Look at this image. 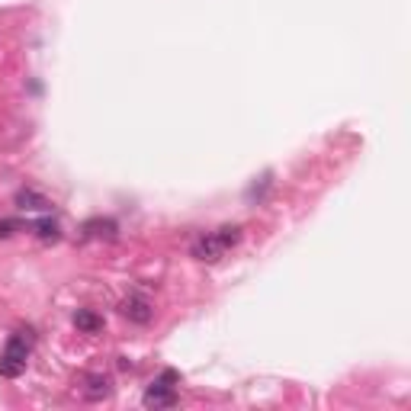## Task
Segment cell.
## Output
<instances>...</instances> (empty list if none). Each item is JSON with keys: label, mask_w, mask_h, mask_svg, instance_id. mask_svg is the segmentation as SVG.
I'll use <instances>...</instances> for the list:
<instances>
[{"label": "cell", "mask_w": 411, "mask_h": 411, "mask_svg": "<svg viewBox=\"0 0 411 411\" xmlns=\"http://www.w3.org/2000/svg\"><path fill=\"white\" fill-rule=\"evenodd\" d=\"M177 383H180V373H177V369H164V373L145 389V395H142L145 408H173V405H177V389H173V386Z\"/></svg>", "instance_id": "obj_1"}, {"label": "cell", "mask_w": 411, "mask_h": 411, "mask_svg": "<svg viewBox=\"0 0 411 411\" xmlns=\"http://www.w3.org/2000/svg\"><path fill=\"white\" fill-rule=\"evenodd\" d=\"M119 312H123L129 321H135V325H148L154 318V309H152V302L145 296H129V299H123V305H119Z\"/></svg>", "instance_id": "obj_2"}, {"label": "cell", "mask_w": 411, "mask_h": 411, "mask_svg": "<svg viewBox=\"0 0 411 411\" xmlns=\"http://www.w3.org/2000/svg\"><path fill=\"white\" fill-rule=\"evenodd\" d=\"M225 254V247H222V241L216 238V235H202V238H196L193 241V257L196 260H206V264H216L219 257Z\"/></svg>", "instance_id": "obj_3"}, {"label": "cell", "mask_w": 411, "mask_h": 411, "mask_svg": "<svg viewBox=\"0 0 411 411\" xmlns=\"http://www.w3.org/2000/svg\"><path fill=\"white\" fill-rule=\"evenodd\" d=\"M16 206H20L23 212H49L51 202L45 200L42 193H36V190H20L16 193Z\"/></svg>", "instance_id": "obj_4"}, {"label": "cell", "mask_w": 411, "mask_h": 411, "mask_svg": "<svg viewBox=\"0 0 411 411\" xmlns=\"http://www.w3.org/2000/svg\"><path fill=\"white\" fill-rule=\"evenodd\" d=\"M109 392H113V383H109V376H87V389H84V395L90 398V402L109 398Z\"/></svg>", "instance_id": "obj_5"}, {"label": "cell", "mask_w": 411, "mask_h": 411, "mask_svg": "<svg viewBox=\"0 0 411 411\" xmlns=\"http://www.w3.org/2000/svg\"><path fill=\"white\" fill-rule=\"evenodd\" d=\"M74 325H78V331H84V334H97L103 328V318L90 309H78L74 312Z\"/></svg>", "instance_id": "obj_6"}, {"label": "cell", "mask_w": 411, "mask_h": 411, "mask_svg": "<svg viewBox=\"0 0 411 411\" xmlns=\"http://www.w3.org/2000/svg\"><path fill=\"white\" fill-rule=\"evenodd\" d=\"M87 238H116V222L113 219H94L84 225Z\"/></svg>", "instance_id": "obj_7"}, {"label": "cell", "mask_w": 411, "mask_h": 411, "mask_svg": "<svg viewBox=\"0 0 411 411\" xmlns=\"http://www.w3.org/2000/svg\"><path fill=\"white\" fill-rule=\"evenodd\" d=\"M7 357H13V360H20V363H26V357H29V341H26V334H13V338L7 341V350H4Z\"/></svg>", "instance_id": "obj_8"}, {"label": "cell", "mask_w": 411, "mask_h": 411, "mask_svg": "<svg viewBox=\"0 0 411 411\" xmlns=\"http://www.w3.org/2000/svg\"><path fill=\"white\" fill-rule=\"evenodd\" d=\"M32 228H36V235H39L42 241H58V235H61V231H58V222H55V219H49V216L39 219Z\"/></svg>", "instance_id": "obj_9"}, {"label": "cell", "mask_w": 411, "mask_h": 411, "mask_svg": "<svg viewBox=\"0 0 411 411\" xmlns=\"http://www.w3.org/2000/svg\"><path fill=\"white\" fill-rule=\"evenodd\" d=\"M216 238L222 241V247L228 251V247H235L241 241V228H238V225H222V228L216 231Z\"/></svg>", "instance_id": "obj_10"}, {"label": "cell", "mask_w": 411, "mask_h": 411, "mask_svg": "<svg viewBox=\"0 0 411 411\" xmlns=\"http://www.w3.org/2000/svg\"><path fill=\"white\" fill-rule=\"evenodd\" d=\"M23 369H26V363L13 360V357H7V354H0V376L16 379V376H23Z\"/></svg>", "instance_id": "obj_11"}, {"label": "cell", "mask_w": 411, "mask_h": 411, "mask_svg": "<svg viewBox=\"0 0 411 411\" xmlns=\"http://www.w3.org/2000/svg\"><path fill=\"white\" fill-rule=\"evenodd\" d=\"M16 228H20V225H16V222H10V219H4V222H0V238H10V235H13Z\"/></svg>", "instance_id": "obj_12"}]
</instances>
